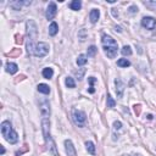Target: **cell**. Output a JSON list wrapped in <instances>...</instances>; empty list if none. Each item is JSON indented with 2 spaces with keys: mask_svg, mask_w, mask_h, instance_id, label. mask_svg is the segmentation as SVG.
Listing matches in <instances>:
<instances>
[{
  "mask_svg": "<svg viewBox=\"0 0 156 156\" xmlns=\"http://www.w3.org/2000/svg\"><path fill=\"white\" fill-rule=\"evenodd\" d=\"M142 26L144 28H146V30H154L156 27V20L154 17H143L142 20Z\"/></svg>",
  "mask_w": 156,
  "mask_h": 156,
  "instance_id": "cell-5",
  "label": "cell"
},
{
  "mask_svg": "<svg viewBox=\"0 0 156 156\" xmlns=\"http://www.w3.org/2000/svg\"><path fill=\"white\" fill-rule=\"evenodd\" d=\"M87 61H88L87 56L82 54V55H79V56H78V59H77V65H78V66H84L85 63H87Z\"/></svg>",
  "mask_w": 156,
  "mask_h": 156,
  "instance_id": "cell-19",
  "label": "cell"
},
{
  "mask_svg": "<svg viewBox=\"0 0 156 156\" xmlns=\"http://www.w3.org/2000/svg\"><path fill=\"white\" fill-rule=\"evenodd\" d=\"M80 8H82V3L79 0H73V1L70 3V9L74 10V11H78Z\"/></svg>",
  "mask_w": 156,
  "mask_h": 156,
  "instance_id": "cell-15",
  "label": "cell"
},
{
  "mask_svg": "<svg viewBox=\"0 0 156 156\" xmlns=\"http://www.w3.org/2000/svg\"><path fill=\"white\" fill-rule=\"evenodd\" d=\"M53 76H54V71H53V68L47 67V68H44V70H43V77H44V78L50 79Z\"/></svg>",
  "mask_w": 156,
  "mask_h": 156,
  "instance_id": "cell-16",
  "label": "cell"
},
{
  "mask_svg": "<svg viewBox=\"0 0 156 156\" xmlns=\"http://www.w3.org/2000/svg\"><path fill=\"white\" fill-rule=\"evenodd\" d=\"M101 42H102L104 51H105V54L107 55V57L113 59V57L117 55V49H118L117 42L113 38L110 37V36H106V34H104V36H102Z\"/></svg>",
  "mask_w": 156,
  "mask_h": 156,
  "instance_id": "cell-2",
  "label": "cell"
},
{
  "mask_svg": "<svg viewBox=\"0 0 156 156\" xmlns=\"http://www.w3.org/2000/svg\"><path fill=\"white\" fill-rule=\"evenodd\" d=\"M38 91L39 93H42V94H49L50 93V88H49V85L48 84H39L38 85Z\"/></svg>",
  "mask_w": 156,
  "mask_h": 156,
  "instance_id": "cell-14",
  "label": "cell"
},
{
  "mask_svg": "<svg viewBox=\"0 0 156 156\" xmlns=\"http://www.w3.org/2000/svg\"><path fill=\"white\" fill-rule=\"evenodd\" d=\"M85 148H87V150H88L89 154H91V155L95 154V146H94V144L91 142H87L85 143Z\"/></svg>",
  "mask_w": 156,
  "mask_h": 156,
  "instance_id": "cell-18",
  "label": "cell"
},
{
  "mask_svg": "<svg viewBox=\"0 0 156 156\" xmlns=\"http://www.w3.org/2000/svg\"><path fill=\"white\" fill-rule=\"evenodd\" d=\"M31 1H16V3H11L10 5L12 6L15 10H20L22 5H30Z\"/></svg>",
  "mask_w": 156,
  "mask_h": 156,
  "instance_id": "cell-17",
  "label": "cell"
},
{
  "mask_svg": "<svg viewBox=\"0 0 156 156\" xmlns=\"http://www.w3.org/2000/svg\"><path fill=\"white\" fill-rule=\"evenodd\" d=\"M57 32H59V26H57L56 22H51L49 26V34L50 36H55Z\"/></svg>",
  "mask_w": 156,
  "mask_h": 156,
  "instance_id": "cell-13",
  "label": "cell"
},
{
  "mask_svg": "<svg viewBox=\"0 0 156 156\" xmlns=\"http://www.w3.org/2000/svg\"><path fill=\"white\" fill-rule=\"evenodd\" d=\"M17 71H19V67H17L16 63L14 62H9L6 65V72H9L10 74H15Z\"/></svg>",
  "mask_w": 156,
  "mask_h": 156,
  "instance_id": "cell-12",
  "label": "cell"
},
{
  "mask_svg": "<svg viewBox=\"0 0 156 156\" xmlns=\"http://www.w3.org/2000/svg\"><path fill=\"white\" fill-rule=\"evenodd\" d=\"M65 150L68 156H76V149L71 140H65Z\"/></svg>",
  "mask_w": 156,
  "mask_h": 156,
  "instance_id": "cell-10",
  "label": "cell"
},
{
  "mask_svg": "<svg viewBox=\"0 0 156 156\" xmlns=\"http://www.w3.org/2000/svg\"><path fill=\"white\" fill-rule=\"evenodd\" d=\"M0 154H1V155H4V154H5V149H4V146H3V145H0Z\"/></svg>",
  "mask_w": 156,
  "mask_h": 156,
  "instance_id": "cell-28",
  "label": "cell"
},
{
  "mask_svg": "<svg viewBox=\"0 0 156 156\" xmlns=\"http://www.w3.org/2000/svg\"><path fill=\"white\" fill-rule=\"evenodd\" d=\"M144 4H145L146 6H155V8H156V3H148V1H146V3H144Z\"/></svg>",
  "mask_w": 156,
  "mask_h": 156,
  "instance_id": "cell-27",
  "label": "cell"
},
{
  "mask_svg": "<svg viewBox=\"0 0 156 156\" xmlns=\"http://www.w3.org/2000/svg\"><path fill=\"white\" fill-rule=\"evenodd\" d=\"M56 12H57V8H56V4L55 3H49L48 5V9H47V12H45V16H47L48 20H53L54 17L56 16Z\"/></svg>",
  "mask_w": 156,
  "mask_h": 156,
  "instance_id": "cell-7",
  "label": "cell"
},
{
  "mask_svg": "<svg viewBox=\"0 0 156 156\" xmlns=\"http://www.w3.org/2000/svg\"><path fill=\"white\" fill-rule=\"evenodd\" d=\"M117 65L120 67H128V66H131V62L127 60V59H120L117 61Z\"/></svg>",
  "mask_w": 156,
  "mask_h": 156,
  "instance_id": "cell-21",
  "label": "cell"
},
{
  "mask_svg": "<svg viewBox=\"0 0 156 156\" xmlns=\"http://www.w3.org/2000/svg\"><path fill=\"white\" fill-rule=\"evenodd\" d=\"M135 11H138V8H135V6H132L131 8V12H135Z\"/></svg>",
  "mask_w": 156,
  "mask_h": 156,
  "instance_id": "cell-29",
  "label": "cell"
},
{
  "mask_svg": "<svg viewBox=\"0 0 156 156\" xmlns=\"http://www.w3.org/2000/svg\"><path fill=\"white\" fill-rule=\"evenodd\" d=\"M39 107H40V113H42L43 118H48L50 116V105H49V102L48 101L40 102Z\"/></svg>",
  "mask_w": 156,
  "mask_h": 156,
  "instance_id": "cell-8",
  "label": "cell"
},
{
  "mask_svg": "<svg viewBox=\"0 0 156 156\" xmlns=\"http://www.w3.org/2000/svg\"><path fill=\"white\" fill-rule=\"evenodd\" d=\"M1 134L10 144H15L19 140V135H17V133L12 129L11 123L9 121H4L1 123Z\"/></svg>",
  "mask_w": 156,
  "mask_h": 156,
  "instance_id": "cell-3",
  "label": "cell"
},
{
  "mask_svg": "<svg viewBox=\"0 0 156 156\" xmlns=\"http://www.w3.org/2000/svg\"><path fill=\"white\" fill-rule=\"evenodd\" d=\"M88 80H89V89H88V91L90 94H93L94 91H95V89H94V83H95V78L94 77H89L88 78Z\"/></svg>",
  "mask_w": 156,
  "mask_h": 156,
  "instance_id": "cell-20",
  "label": "cell"
},
{
  "mask_svg": "<svg viewBox=\"0 0 156 156\" xmlns=\"http://www.w3.org/2000/svg\"><path fill=\"white\" fill-rule=\"evenodd\" d=\"M100 17V11L96 10V9H93L90 11V15H89V19L91 21V23H95V22H98V20H99Z\"/></svg>",
  "mask_w": 156,
  "mask_h": 156,
  "instance_id": "cell-11",
  "label": "cell"
},
{
  "mask_svg": "<svg viewBox=\"0 0 156 156\" xmlns=\"http://www.w3.org/2000/svg\"><path fill=\"white\" fill-rule=\"evenodd\" d=\"M27 49L28 53L33 54L37 57H44L49 53V44L44 42H39L33 44V40H30V43H27Z\"/></svg>",
  "mask_w": 156,
  "mask_h": 156,
  "instance_id": "cell-1",
  "label": "cell"
},
{
  "mask_svg": "<svg viewBox=\"0 0 156 156\" xmlns=\"http://www.w3.org/2000/svg\"><path fill=\"white\" fill-rule=\"evenodd\" d=\"M113 127H115V129H120L121 127H122V123H121L120 121H116V122L113 123Z\"/></svg>",
  "mask_w": 156,
  "mask_h": 156,
  "instance_id": "cell-26",
  "label": "cell"
},
{
  "mask_svg": "<svg viewBox=\"0 0 156 156\" xmlns=\"http://www.w3.org/2000/svg\"><path fill=\"white\" fill-rule=\"evenodd\" d=\"M42 128H43V134L45 140H50V122L48 118H43L42 120Z\"/></svg>",
  "mask_w": 156,
  "mask_h": 156,
  "instance_id": "cell-6",
  "label": "cell"
},
{
  "mask_svg": "<svg viewBox=\"0 0 156 156\" xmlns=\"http://www.w3.org/2000/svg\"><path fill=\"white\" fill-rule=\"evenodd\" d=\"M121 53H122V55H124V56H129V55H132V49H131V47H128V45H124V47L122 48V50H121Z\"/></svg>",
  "mask_w": 156,
  "mask_h": 156,
  "instance_id": "cell-23",
  "label": "cell"
},
{
  "mask_svg": "<svg viewBox=\"0 0 156 156\" xmlns=\"http://www.w3.org/2000/svg\"><path fill=\"white\" fill-rule=\"evenodd\" d=\"M65 84H66L67 88H74V87H76V83H74L73 78H71V77H67V78H66Z\"/></svg>",
  "mask_w": 156,
  "mask_h": 156,
  "instance_id": "cell-22",
  "label": "cell"
},
{
  "mask_svg": "<svg viewBox=\"0 0 156 156\" xmlns=\"http://www.w3.org/2000/svg\"><path fill=\"white\" fill-rule=\"evenodd\" d=\"M95 53H96V48L94 47V45H91V47L88 48V54H87V56H88V57H93L95 55Z\"/></svg>",
  "mask_w": 156,
  "mask_h": 156,
  "instance_id": "cell-24",
  "label": "cell"
},
{
  "mask_svg": "<svg viewBox=\"0 0 156 156\" xmlns=\"http://www.w3.org/2000/svg\"><path fill=\"white\" fill-rule=\"evenodd\" d=\"M72 118H73V122L76 123L78 127H83L85 121H87V115L85 112L80 111V110H77V109H73L72 111Z\"/></svg>",
  "mask_w": 156,
  "mask_h": 156,
  "instance_id": "cell-4",
  "label": "cell"
},
{
  "mask_svg": "<svg viewBox=\"0 0 156 156\" xmlns=\"http://www.w3.org/2000/svg\"><path fill=\"white\" fill-rule=\"evenodd\" d=\"M115 105H116V102L112 99V96L109 94L107 95V107H115Z\"/></svg>",
  "mask_w": 156,
  "mask_h": 156,
  "instance_id": "cell-25",
  "label": "cell"
},
{
  "mask_svg": "<svg viewBox=\"0 0 156 156\" xmlns=\"http://www.w3.org/2000/svg\"><path fill=\"white\" fill-rule=\"evenodd\" d=\"M115 85H116L117 98H120V99H121V98L123 96V93H124V83L120 78H116V79H115Z\"/></svg>",
  "mask_w": 156,
  "mask_h": 156,
  "instance_id": "cell-9",
  "label": "cell"
}]
</instances>
